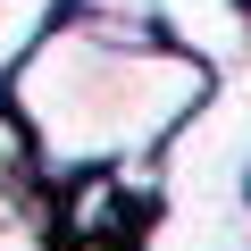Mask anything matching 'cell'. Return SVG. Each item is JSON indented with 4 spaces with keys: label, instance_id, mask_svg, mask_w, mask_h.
Masks as SVG:
<instances>
[{
    "label": "cell",
    "instance_id": "1",
    "mask_svg": "<svg viewBox=\"0 0 251 251\" xmlns=\"http://www.w3.org/2000/svg\"><path fill=\"white\" fill-rule=\"evenodd\" d=\"M9 126L17 151L59 184L151 168L159 143L218 92L201 59L151 34L143 0H59V17L9 67Z\"/></svg>",
    "mask_w": 251,
    "mask_h": 251
},
{
    "label": "cell",
    "instance_id": "2",
    "mask_svg": "<svg viewBox=\"0 0 251 251\" xmlns=\"http://www.w3.org/2000/svg\"><path fill=\"white\" fill-rule=\"evenodd\" d=\"M143 17L159 42H176L209 75L251 67V0H143Z\"/></svg>",
    "mask_w": 251,
    "mask_h": 251
},
{
    "label": "cell",
    "instance_id": "3",
    "mask_svg": "<svg viewBox=\"0 0 251 251\" xmlns=\"http://www.w3.org/2000/svg\"><path fill=\"white\" fill-rule=\"evenodd\" d=\"M75 251H134V243H117V234H75Z\"/></svg>",
    "mask_w": 251,
    "mask_h": 251
}]
</instances>
